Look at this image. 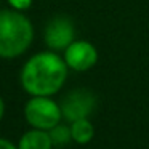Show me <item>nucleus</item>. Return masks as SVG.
<instances>
[{
    "instance_id": "nucleus-1",
    "label": "nucleus",
    "mask_w": 149,
    "mask_h": 149,
    "mask_svg": "<svg viewBox=\"0 0 149 149\" xmlns=\"http://www.w3.org/2000/svg\"><path fill=\"white\" fill-rule=\"evenodd\" d=\"M69 68L63 55L52 50L32 55L19 74L21 87L31 96H53L66 84Z\"/></svg>"
},
{
    "instance_id": "nucleus-2",
    "label": "nucleus",
    "mask_w": 149,
    "mask_h": 149,
    "mask_svg": "<svg viewBox=\"0 0 149 149\" xmlns=\"http://www.w3.org/2000/svg\"><path fill=\"white\" fill-rule=\"evenodd\" d=\"M32 40L34 26L23 11L0 10V58H19L29 50Z\"/></svg>"
},
{
    "instance_id": "nucleus-3",
    "label": "nucleus",
    "mask_w": 149,
    "mask_h": 149,
    "mask_svg": "<svg viewBox=\"0 0 149 149\" xmlns=\"http://www.w3.org/2000/svg\"><path fill=\"white\" fill-rule=\"evenodd\" d=\"M24 119L32 128L48 132L63 120L61 104L52 96H31L24 104Z\"/></svg>"
},
{
    "instance_id": "nucleus-4",
    "label": "nucleus",
    "mask_w": 149,
    "mask_h": 149,
    "mask_svg": "<svg viewBox=\"0 0 149 149\" xmlns=\"http://www.w3.org/2000/svg\"><path fill=\"white\" fill-rule=\"evenodd\" d=\"M59 104L63 111V119L71 123L74 120L90 117L96 107V98L87 88H75L69 91Z\"/></svg>"
},
{
    "instance_id": "nucleus-5",
    "label": "nucleus",
    "mask_w": 149,
    "mask_h": 149,
    "mask_svg": "<svg viewBox=\"0 0 149 149\" xmlns=\"http://www.w3.org/2000/svg\"><path fill=\"white\" fill-rule=\"evenodd\" d=\"M43 40L52 52H64L75 40V26L69 16H53L43 31Z\"/></svg>"
},
{
    "instance_id": "nucleus-6",
    "label": "nucleus",
    "mask_w": 149,
    "mask_h": 149,
    "mask_svg": "<svg viewBox=\"0 0 149 149\" xmlns=\"http://www.w3.org/2000/svg\"><path fill=\"white\" fill-rule=\"evenodd\" d=\"M66 64L71 71L87 72L98 63V50L91 42L84 39H75L68 48L63 52Z\"/></svg>"
},
{
    "instance_id": "nucleus-7",
    "label": "nucleus",
    "mask_w": 149,
    "mask_h": 149,
    "mask_svg": "<svg viewBox=\"0 0 149 149\" xmlns=\"http://www.w3.org/2000/svg\"><path fill=\"white\" fill-rule=\"evenodd\" d=\"M18 149H53L52 138L47 130H39V128H31L18 141Z\"/></svg>"
},
{
    "instance_id": "nucleus-8",
    "label": "nucleus",
    "mask_w": 149,
    "mask_h": 149,
    "mask_svg": "<svg viewBox=\"0 0 149 149\" xmlns=\"http://www.w3.org/2000/svg\"><path fill=\"white\" fill-rule=\"evenodd\" d=\"M69 125H71L72 141L77 143V144H88L95 138V125L90 120V117L74 120Z\"/></svg>"
},
{
    "instance_id": "nucleus-9",
    "label": "nucleus",
    "mask_w": 149,
    "mask_h": 149,
    "mask_svg": "<svg viewBox=\"0 0 149 149\" xmlns=\"http://www.w3.org/2000/svg\"><path fill=\"white\" fill-rule=\"evenodd\" d=\"M50 138H52L55 146H66L68 143L72 141V135H71V125H64L59 122L56 127H53L52 130H48Z\"/></svg>"
},
{
    "instance_id": "nucleus-10",
    "label": "nucleus",
    "mask_w": 149,
    "mask_h": 149,
    "mask_svg": "<svg viewBox=\"0 0 149 149\" xmlns=\"http://www.w3.org/2000/svg\"><path fill=\"white\" fill-rule=\"evenodd\" d=\"M10 7L13 10H18V11H26L32 7V2L34 0H7Z\"/></svg>"
},
{
    "instance_id": "nucleus-11",
    "label": "nucleus",
    "mask_w": 149,
    "mask_h": 149,
    "mask_svg": "<svg viewBox=\"0 0 149 149\" xmlns=\"http://www.w3.org/2000/svg\"><path fill=\"white\" fill-rule=\"evenodd\" d=\"M0 149H18V146L7 138H0Z\"/></svg>"
},
{
    "instance_id": "nucleus-12",
    "label": "nucleus",
    "mask_w": 149,
    "mask_h": 149,
    "mask_svg": "<svg viewBox=\"0 0 149 149\" xmlns=\"http://www.w3.org/2000/svg\"><path fill=\"white\" fill-rule=\"evenodd\" d=\"M3 116H5V101H3V98L0 96V120L3 119Z\"/></svg>"
}]
</instances>
